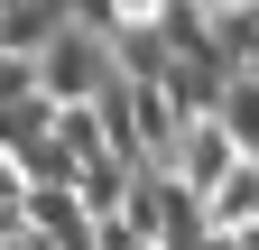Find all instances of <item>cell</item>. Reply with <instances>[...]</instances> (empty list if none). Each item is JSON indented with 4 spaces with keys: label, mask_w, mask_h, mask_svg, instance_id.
I'll return each mask as SVG.
<instances>
[{
    "label": "cell",
    "mask_w": 259,
    "mask_h": 250,
    "mask_svg": "<svg viewBox=\"0 0 259 250\" xmlns=\"http://www.w3.org/2000/svg\"><path fill=\"white\" fill-rule=\"evenodd\" d=\"M120 65H111V37L102 28H83V19H65L56 37L37 47V84H47V102H93Z\"/></svg>",
    "instance_id": "1"
},
{
    "label": "cell",
    "mask_w": 259,
    "mask_h": 250,
    "mask_svg": "<svg viewBox=\"0 0 259 250\" xmlns=\"http://www.w3.org/2000/svg\"><path fill=\"white\" fill-rule=\"evenodd\" d=\"M213 120L241 139V158H259V74H241L232 93H222V111H213Z\"/></svg>",
    "instance_id": "4"
},
{
    "label": "cell",
    "mask_w": 259,
    "mask_h": 250,
    "mask_svg": "<svg viewBox=\"0 0 259 250\" xmlns=\"http://www.w3.org/2000/svg\"><path fill=\"white\" fill-rule=\"evenodd\" d=\"M0 10H19V0H0Z\"/></svg>",
    "instance_id": "7"
},
{
    "label": "cell",
    "mask_w": 259,
    "mask_h": 250,
    "mask_svg": "<svg viewBox=\"0 0 259 250\" xmlns=\"http://www.w3.org/2000/svg\"><path fill=\"white\" fill-rule=\"evenodd\" d=\"M241 74H259V37H250V47H241Z\"/></svg>",
    "instance_id": "6"
},
{
    "label": "cell",
    "mask_w": 259,
    "mask_h": 250,
    "mask_svg": "<svg viewBox=\"0 0 259 250\" xmlns=\"http://www.w3.org/2000/svg\"><path fill=\"white\" fill-rule=\"evenodd\" d=\"M232 167H241V139L222 130V120H185V139H176V176H185L204 204L222 195V176H232Z\"/></svg>",
    "instance_id": "2"
},
{
    "label": "cell",
    "mask_w": 259,
    "mask_h": 250,
    "mask_svg": "<svg viewBox=\"0 0 259 250\" xmlns=\"http://www.w3.org/2000/svg\"><path fill=\"white\" fill-rule=\"evenodd\" d=\"M19 102H47V84H37V56L0 47V111H19Z\"/></svg>",
    "instance_id": "5"
},
{
    "label": "cell",
    "mask_w": 259,
    "mask_h": 250,
    "mask_svg": "<svg viewBox=\"0 0 259 250\" xmlns=\"http://www.w3.org/2000/svg\"><path fill=\"white\" fill-rule=\"evenodd\" d=\"M56 139H65V158H102L111 148V130H102V102H56Z\"/></svg>",
    "instance_id": "3"
}]
</instances>
